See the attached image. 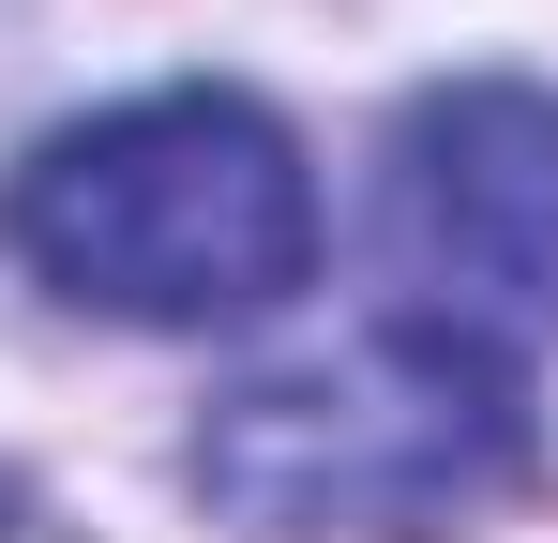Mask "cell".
Returning a JSON list of instances; mask_svg holds the SVG:
<instances>
[{"label": "cell", "mask_w": 558, "mask_h": 543, "mask_svg": "<svg viewBox=\"0 0 558 543\" xmlns=\"http://www.w3.org/2000/svg\"><path fill=\"white\" fill-rule=\"evenodd\" d=\"M0 242L61 302L136 333H227L272 317L317 272V181L272 106L242 90H136L0 181Z\"/></svg>", "instance_id": "6da1fadb"}, {"label": "cell", "mask_w": 558, "mask_h": 543, "mask_svg": "<svg viewBox=\"0 0 558 543\" xmlns=\"http://www.w3.org/2000/svg\"><path fill=\"white\" fill-rule=\"evenodd\" d=\"M513 452H529L513 362L392 317L287 377H242L196 438V498L257 543H423L483 514L513 483Z\"/></svg>", "instance_id": "7a4b0ae2"}, {"label": "cell", "mask_w": 558, "mask_h": 543, "mask_svg": "<svg viewBox=\"0 0 558 543\" xmlns=\"http://www.w3.org/2000/svg\"><path fill=\"white\" fill-rule=\"evenodd\" d=\"M377 242L423 333L513 362L558 333V90L453 76L392 121L377 167Z\"/></svg>", "instance_id": "3957f363"}]
</instances>
